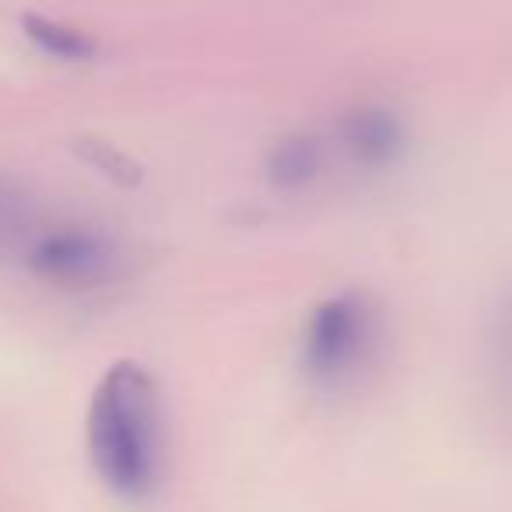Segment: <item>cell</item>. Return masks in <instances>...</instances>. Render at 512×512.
Wrapping results in <instances>:
<instances>
[{
    "label": "cell",
    "mask_w": 512,
    "mask_h": 512,
    "mask_svg": "<svg viewBox=\"0 0 512 512\" xmlns=\"http://www.w3.org/2000/svg\"><path fill=\"white\" fill-rule=\"evenodd\" d=\"M22 32L46 60H57V64H88L99 57V39L81 25L64 22V18L25 15Z\"/></svg>",
    "instance_id": "obj_6"
},
{
    "label": "cell",
    "mask_w": 512,
    "mask_h": 512,
    "mask_svg": "<svg viewBox=\"0 0 512 512\" xmlns=\"http://www.w3.org/2000/svg\"><path fill=\"white\" fill-rule=\"evenodd\" d=\"M330 141L316 130H288L264 151V179L274 193H309L330 169Z\"/></svg>",
    "instance_id": "obj_5"
},
{
    "label": "cell",
    "mask_w": 512,
    "mask_h": 512,
    "mask_svg": "<svg viewBox=\"0 0 512 512\" xmlns=\"http://www.w3.org/2000/svg\"><path fill=\"white\" fill-rule=\"evenodd\" d=\"M334 158L358 176H383L397 169L407 151V127L383 102H358L344 109L327 134Z\"/></svg>",
    "instance_id": "obj_4"
},
{
    "label": "cell",
    "mask_w": 512,
    "mask_h": 512,
    "mask_svg": "<svg viewBox=\"0 0 512 512\" xmlns=\"http://www.w3.org/2000/svg\"><path fill=\"white\" fill-rule=\"evenodd\" d=\"M386 348V320L365 292H337L309 306L295 337V369L316 397L355 393L376 372Z\"/></svg>",
    "instance_id": "obj_2"
},
{
    "label": "cell",
    "mask_w": 512,
    "mask_h": 512,
    "mask_svg": "<svg viewBox=\"0 0 512 512\" xmlns=\"http://www.w3.org/2000/svg\"><path fill=\"white\" fill-rule=\"evenodd\" d=\"M85 453L113 498L144 505L169 467V421L158 379L141 362L120 358L99 376L85 414Z\"/></svg>",
    "instance_id": "obj_1"
},
{
    "label": "cell",
    "mask_w": 512,
    "mask_h": 512,
    "mask_svg": "<svg viewBox=\"0 0 512 512\" xmlns=\"http://www.w3.org/2000/svg\"><path fill=\"white\" fill-rule=\"evenodd\" d=\"M39 225H43V214L29 186L15 176H0V256L18 260Z\"/></svg>",
    "instance_id": "obj_7"
},
{
    "label": "cell",
    "mask_w": 512,
    "mask_h": 512,
    "mask_svg": "<svg viewBox=\"0 0 512 512\" xmlns=\"http://www.w3.org/2000/svg\"><path fill=\"white\" fill-rule=\"evenodd\" d=\"M18 264L53 292L85 295L102 292L127 274V249L106 225L64 218L43 221L18 253Z\"/></svg>",
    "instance_id": "obj_3"
}]
</instances>
